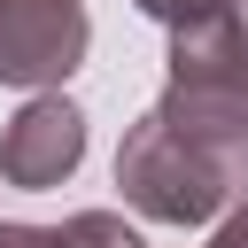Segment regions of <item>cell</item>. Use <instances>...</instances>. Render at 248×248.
Listing matches in <instances>:
<instances>
[{"mask_svg":"<svg viewBox=\"0 0 248 248\" xmlns=\"http://www.w3.org/2000/svg\"><path fill=\"white\" fill-rule=\"evenodd\" d=\"M232 8H248V0H232Z\"/></svg>","mask_w":248,"mask_h":248,"instance_id":"cell-10","label":"cell"},{"mask_svg":"<svg viewBox=\"0 0 248 248\" xmlns=\"http://www.w3.org/2000/svg\"><path fill=\"white\" fill-rule=\"evenodd\" d=\"M78 163H85V108H78L70 93H31V101L0 124V178H8V186L46 194V186H62Z\"/></svg>","mask_w":248,"mask_h":248,"instance_id":"cell-4","label":"cell"},{"mask_svg":"<svg viewBox=\"0 0 248 248\" xmlns=\"http://www.w3.org/2000/svg\"><path fill=\"white\" fill-rule=\"evenodd\" d=\"M0 248H54V225H23V217H8V225H0Z\"/></svg>","mask_w":248,"mask_h":248,"instance_id":"cell-7","label":"cell"},{"mask_svg":"<svg viewBox=\"0 0 248 248\" xmlns=\"http://www.w3.org/2000/svg\"><path fill=\"white\" fill-rule=\"evenodd\" d=\"M225 170H232V194H248V124H240V140L225 147Z\"/></svg>","mask_w":248,"mask_h":248,"instance_id":"cell-9","label":"cell"},{"mask_svg":"<svg viewBox=\"0 0 248 248\" xmlns=\"http://www.w3.org/2000/svg\"><path fill=\"white\" fill-rule=\"evenodd\" d=\"M132 8H140V16H155V23L170 31V23H186V16H202V8H217V0H132Z\"/></svg>","mask_w":248,"mask_h":248,"instance_id":"cell-6","label":"cell"},{"mask_svg":"<svg viewBox=\"0 0 248 248\" xmlns=\"http://www.w3.org/2000/svg\"><path fill=\"white\" fill-rule=\"evenodd\" d=\"M116 186H124V202H132L140 217H155V225H209V217L225 209V194H232V170H225L217 147L170 132V124L147 108V116L124 132V147H116Z\"/></svg>","mask_w":248,"mask_h":248,"instance_id":"cell-2","label":"cell"},{"mask_svg":"<svg viewBox=\"0 0 248 248\" xmlns=\"http://www.w3.org/2000/svg\"><path fill=\"white\" fill-rule=\"evenodd\" d=\"M155 116L202 147H232L248 124V16L232 0L170 23V54H163V101Z\"/></svg>","mask_w":248,"mask_h":248,"instance_id":"cell-1","label":"cell"},{"mask_svg":"<svg viewBox=\"0 0 248 248\" xmlns=\"http://www.w3.org/2000/svg\"><path fill=\"white\" fill-rule=\"evenodd\" d=\"M209 248H248V209H232V217H217V232H209Z\"/></svg>","mask_w":248,"mask_h":248,"instance_id":"cell-8","label":"cell"},{"mask_svg":"<svg viewBox=\"0 0 248 248\" xmlns=\"http://www.w3.org/2000/svg\"><path fill=\"white\" fill-rule=\"evenodd\" d=\"M54 248H147L116 209H78V217H62L54 225Z\"/></svg>","mask_w":248,"mask_h":248,"instance_id":"cell-5","label":"cell"},{"mask_svg":"<svg viewBox=\"0 0 248 248\" xmlns=\"http://www.w3.org/2000/svg\"><path fill=\"white\" fill-rule=\"evenodd\" d=\"M93 46L85 0H0V85L54 93Z\"/></svg>","mask_w":248,"mask_h":248,"instance_id":"cell-3","label":"cell"}]
</instances>
